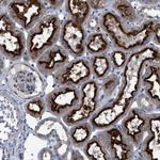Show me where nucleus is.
Segmentation results:
<instances>
[{"instance_id": "23", "label": "nucleus", "mask_w": 160, "mask_h": 160, "mask_svg": "<svg viewBox=\"0 0 160 160\" xmlns=\"http://www.w3.org/2000/svg\"><path fill=\"white\" fill-rule=\"evenodd\" d=\"M112 60L114 62L115 66L121 68L125 63V55L123 52H121V51H115V52L112 53Z\"/></svg>"}, {"instance_id": "25", "label": "nucleus", "mask_w": 160, "mask_h": 160, "mask_svg": "<svg viewBox=\"0 0 160 160\" xmlns=\"http://www.w3.org/2000/svg\"><path fill=\"white\" fill-rule=\"evenodd\" d=\"M159 33H160L159 25H157V28H156V37H157V40H158V41H159Z\"/></svg>"}, {"instance_id": "21", "label": "nucleus", "mask_w": 160, "mask_h": 160, "mask_svg": "<svg viewBox=\"0 0 160 160\" xmlns=\"http://www.w3.org/2000/svg\"><path fill=\"white\" fill-rule=\"evenodd\" d=\"M27 110L31 115L35 118H40L43 112V104L41 100H33L27 105Z\"/></svg>"}, {"instance_id": "5", "label": "nucleus", "mask_w": 160, "mask_h": 160, "mask_svg": "<svg viewBox=\"0 0 160 160\" xmlns=\"http://www.w3.org/2000/svg\"><path fill=\"white\" fill-rule=\"evenodd\" d=\"M96 91L97 88L95 82H88L84 84L82 92H83V99L80 108L74 110L68 118V124L73 125L80 122V121L88 118L96 109Z\"/></svg>"}, {"instance_id": "24", "label": "nucleus", "mask_w": 160, "mask_h": 160, "mask_svg": "<svg viewBox=\"0 0 160 160\" xmlns=\"http://www.w3.org/2000/svg\"><path fill=\"white\" fill-rule=\"evenodd\" d=\"M11 29H13V27L10 19L6 15H1V18H0V32H4V31H9Z\"/></svg>"}, {"instance_id": "9", "label": "nucleus", "mask_w": 160, "mask_h": 160, "mask_svg": "<svg viewBox=\"0 0 160 160\" xmlns=\"http://www.w3.org/2000/svg\"><path fill=\"white\" fill-rule=\"evenodd\" d=\"M68 61V55L62 48L53 46L44 51L43 55L38 57V68L43 72H51L59 65H63Z\"/></svg>"}, {"instance_id": "1", "label": "nucleus", "mask_w": 160, "mask_h": 160, "mask_svg": "<svg viewBox=\"0 0 160 160\" xmlns=\"http://www.w3.org/2000/svg\"><path fill=\"white\" fill-rule=\"evenodd\" d=\"M60 20L56 16H47L38 22L29 33L27 47L32 57H40L45 49L52 47L60 33Z\"/></svg>"}, {"instance_id": "7", "label": "nucleus", "mask_w": 160, "mask_h": 160, "mask_svg": "<svg viewBox=\"0 0 160 160\" xmlns=\"http://www.w3.org/2000/svg\"><path fill=\"white\" fill-rule=\"evenodd\" d=\"M78 102V95L76 90L66 88L52 92L48 98V108L51 112L61 114L64 111L73 108Z\"/></svg>"}, {"instance_id": "2", "label": "nucleus", "mask_w": 160, "mask_h": 160, "mask_svg": "<svg viewBox=\"0 0 160 160\" xmlns=\"http://www.w3.org/2000/svg\"><path fill=\"white\" fill-rule=\"evenodd\" d=\"M102 26L111 35L118 47L123 49H131L145 43L151 32L154 30L152 24L146 25L141 31L136 33H126L118 17L112 13H106L102 18Z\"/></svg>"}, {"instance_id": "10", "label": "nucleus", "mask_w": 160, "mask_h": 160, "mask_svg": "<svg viewBox=\"0 0 160 160\" xmlns=\"http://www.w3.org/2000/svg\"><path fill=\"white\" fill-rule=\"evenodd\" d=\"M90 75H91L90 68L86 64V62L80 60L72 63L68 68L64 69L63 74H61V76L59 77V80L61 84H77L81 80L88 78Z\"/></svg>"}, {"instance_id": "20", "label": "nucleus", "mask_w": 160, "mask_h": 160, "mask_svg": "<svg viewBox=\"0 0 160 160\" xmlns=\"http://www.w3.org/2000/svg\"><path fill=\"white\" fill-rule=\"evenodd\" d=\"M89 136L90 130L84 125H80L75 127L73 132H72V138H73L74 142H76V143H83L89 138Z\"/></svg>"}, {"instance_id": "8", "label": "nucleus", "mask_w": 160, "mask_h": 160, "mask_svg": "<svg viewBox=\"0 0 160 160\" xmlns=\"http://www.w3.org/2000/svg\"><path fill=\"white\" fill-rule=\"evenodd\" d=\"M0 45L3 52L13 58L19 57L25 48L22 34L14 29L0 32Z\"/></svg>"}, {"instance_id": "3", "label": "nucleus", "mask_w": 160, "mask_h": 160, "mask_svg": "<svg viewBox=\"0 0 160 160\" xmlns=\"http://www.w3.org/2000/svg\"><path fill=\"white\" fill-rule=\"evenodd\" d=\"M154 59H158V52L155 51L153 48H145L129 57L124 72L125 87L118 102L126 105L129 104V100L133 98V95L137 92L139 75H140L143 62L146 60H154Z\"/></svg>"}, {"instance_id": "16", "label": "nucleus", "mask_w": 160, "mask_h": 160, "mask_svg": "<svg viewBox=\"0 0 160 160\" xmlns=\"http://www.w3.org/2000/svg\"><path fill=\"white\" fill-rule=\"evenodd\" d=\"M146 82H151L152 88L149 89V95L152 98L159 102L160 99V84H159V74L156 68H152L151 75L145 79Z\"/></svg>"}, {"instance_id": "17", "label": "nucleus", "mask_w": 160, "mask_h": 160, "mask_svg": "<svg viewBox=\"0 0 160 160\" xmlns=\"http://www.w3.org/2000/svg\"><path fill=\"white\" fill-rule=\"evenodd\" d=\"M87 48L89 51L94 53L102 52V51H104L107 48V42L105 41V38L102 34H95L89 41Z\"/></svg>"}, {"instance_id": "18", "label": "nucleus", "mask_w": 160, "mask_h": 160, "mask_svg": "<svg viewBox=\"0 0 160 160\" xmlns=\"http://www.w3.org/2000/svg\"><path fill=\"white\" fill-rule=\"evenodd\" d=\"M93 68L97 77H102L109 68V62L105 57H95L93 60Z\"/></svg>"}, {"instance_id": "19", "label": "nucleus", "mask_w": 160, "mask_h": 160, "mask_svg": "<svg viewBox=\"0 0 160 160\" xmlns=\"http://www.w3.org/2000/svg\"><path fill=\"white\" fill-rule=\"evenodd\" d=\"M87 154L91 158L97 160H106V155L102 151V146L97 141H92L91 143L88 144L87 146Z\"/></svg>"}, {"instance_id": "11", "label": "nucleus", "mask_w": 160, "mask_h": 160, "mask_svg": "<svg viewBox=\"0 0 160 160\" xmlns=\"http://www.w3.org/2000/svg\"><path fill=\"white\" fill-rule=\"evenodd\" d=\"M127 106L128 105L120 102L118 100L112 107L107 108V109L102 110V112H99L93 118V124L97 127H107L112 123H114L121 115L124 114Z\"/></svg>"}, {"instance_id": "6", "label": "nucleus", "mask_w": 160, "mask_h": 160, "mask_svg": "<svg viewBox=\"0 0 160 160\" xmlns=\"http://www.w3.org/2000/svg\"><path fill=\"white\" fill-rule=\"evenodd\" d=\"M62 42L69 52L81 56L84 51V32L76 20H68L63 27Z\"/></svg>"}, {"instance_id": "15", "label": "nucleus", "mask_w": 160, "mask_h": 160, "mask_svg": "<svg viewBox=\"0 0 160 160\" xmlns=\"http://www.w3.org/2000/svg\"><path fill=\"white\" fill-rule=\"evenodd\" d=\"M143 126H144V120L136 111H133L132 115L125 122L126 132L131 138H135V137L138 136L141 132Z\"/></svg>"}, {"instance_id": "13", "label": "nucleus", "mask_w": 160, "mask_h": 160, "mask_svg": "<svg viewBox=\"0 0 160 160\" xmlns=\"http://www.w3.org/2000/svg\"><path fill=\"white\" fill-rule=\"evenodd\" d=\"M111 146L114 152V156L117 159H127L129 154V148L123 142L122 133L117 128H113L109 131Z\"/></svg>"}, {"instance_id": "12", "label": "nucleus", "mask_w": 160, "mask_h": 160, "mask_svg": "<svg viewBox=\"0 0 160 160\" xmlns=\"http://www.w3.org/2000/svg\"><path fill=\"white\" fill-rule=\"evenodd\" d=\"M151 130L153 137L148 141L146 151L151 155L152 159H160V118H155L151 120Z\"/></svg>"}, {"instance_id": "22", "label": "nucleus", "mask_w": 160, "mask_h": 160, "mask_svg": "<svg viewBox=\"0 0 160 160\" xmlns=\"http://www.w3.org/2000/svg\"><path fill=\"white\" fill-rule=\"evenodd\" d=\"M117 9L125 18H130L133 16V9L130 4H128V2H118Z\"/></svg>"}, {"instance_id": "14", "label": "nucleus", "mask_w": 160, "mask_h": 160, "mask_svg": "<svg viewBox=\"0 0 160 160\" xmlns=\"http://www.w3.org/2000/svg\"><path fill=\"white\" fill-rule=\"evenodd\" d=\"M68 9L69 12L76 18L78 24L83 22L89 14V3L86 1H79V0H69L68 1Z\"/></svg>"}, {"instance_id": "4", "label": "nucleus", "mask_w": 160, "mask_h": 160, "mask_svg": "<svg viewBox=\"0 0 160 160\" xmlns=\"http://www.w3.org/2000/svg\"><path fill=\"white\" fill-rule=\"evenodd\" d=\"M10 12L12 17L25 29H31L44 13V8L40 1L26 0L14 1L10 4Z\"/></svg>"}]
</instances>
